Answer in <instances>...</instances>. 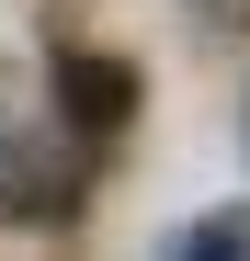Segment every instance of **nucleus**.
Returning <instances> with one entry per match:
<instances>
[{
	"mask_svg": "<svg viewBox=\"0 0 250 261\" xmlns=\"http://www.w3.org/2000/svg\"><path fill=\"white\" fill-rule=\"evenodd\" d=\"M57 114L80 125V137L137 125V68H125V57H57Z\"/></svg>",
	"mask_w": 250,
	"mask_h": 261,
	"instance_id": "nucleus-1",
	"label": "nucleus"
},
{
	"mask_svg": "<svg viewBox=\"0 0 250 261\" xmlns=\"http://www.w3.org/2000/svg\"><path fill=\"white\" fill-rule=\"evenodd\" d=\"M159 261H250V216H193Z\"/></svg>",
	"mask_w": 250,
	"mask_h": 261,
	"instance_id": "nucleus-2",
	"label": "nucleus"
},
{
	"mask_svg": "<svg viewBox=\"0 0 250 261\" xmlns=\"http://www.w3.org/2000/svg\"><path fill=\"white\" fill-rule=\"evenodd\" d=\"M0 204H12V170H0Z\"/></svg>",
	"mask_w": 250,
	"mask_h": 261,
	"instance_id": "nucleus-3",
	"label": "nucleus"
}]
</instances>
